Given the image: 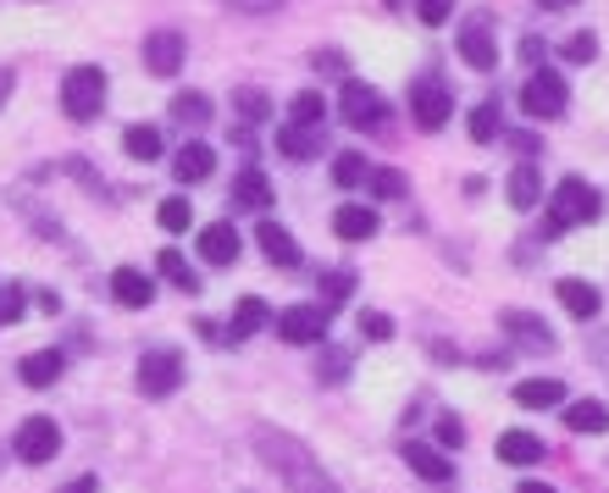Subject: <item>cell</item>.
<instances>
[{"label": "cell", "instance_id": "60d3db41", "mask_svg": "<svg viewBox=\"0 0 609 493\" xmlns=\"http://www.w3.org/2000/svg\"><path fill=\"white\" fill-rule=\"evenodd\" d=\"M23 311H29V300H23V289H18V283H7V289H0V327H12V322H23Z\"/></svg>", "mask_w": 609, "mask_h": 493}, {"label": "cell", "instance_id": "7a4b0ae2", "mask_svg": "<svg viewBox=\"0 0 609 493\" xmlns=\"http://www.w3.org/2000/svg\"><path fill=\"white\" fill-rule=\"evenodd\" d=\"M598 217H603V195L587 178H565L543 200V239H559V233H570L581 222H598Z\"/></svg>", "mask_w": 609, "mask_h": 493}, {"label": "cell", "instance_id": "9c48e42d", "mask_svg": "<svg viewBox=\"0 0 609 493\" xmlns=\"http://www.w3.org/2000/svg\"><path fill=\"white\" fill-rule=\"evenodd\" d=\"M183 56H189L183 29H150V34H145V67H150L156 78H178V73H183Z\"/></svg>", "mask_w": 609, "mask_h": 493}, {"label": "cell", "instance_id": "ffe728a7", "mask_svg": "<svg viewBox=\"0 0 609 493\" xmlns=\"http://www.w3.org/2000/svg\"><path fill=\"white\" fill-rule=\"evenodd\" d=\"M504 195H510L515 211H537V206H543V172H537V161H521V167L510 172Z\"/></svg>", "mask_w": 609, "mask_h": 493}, {"label": "cell", "instance_id": "ee69618b", "mask_svg": "<svg viewBox=\"0 0 609 493\" xmlns=\"http://www.w3.org/2000/svg\"><path fill=\"white\" fill-rule=\"evenodd\" d=\"M311 67H316L322 78H344V73H349V56H344V51H316Z\"/></svg>", "mask_w": 609, "mask_h": 493}, {"label": "cell", "instance_id": "681fc988", "mask_svg": "<svg viewBox=\"0 0 609 493\" xmlns=\"http://www.w3.org/2000/svg\"><path fill=\"white\" fill-rule=\"evenodd\" d=\"M62 493H101V482H95V471H90V476H78V482H67Z\"/></svg>", "mask_w": 609, "mask_h": 493}, {"label": "cell", "instance_id": "f6af8a7d", "mask_svg": "<svg viewBox=\"0 0 609 493\" xmlns=\"http://www.w3.org/2000/svg\"><path fill=\"white\" fill-rule=\"evenodd\" d=\"M521 62H526V67H532V73H537V67H543V62H548V45H543V40H537V34H526V40H521Z\"/></svg>", "mask_w": 609, "mask_h": 493}, {"label": "cell", "instance_id": "7402d4cb", "mask_svg": "<svg viewBox=\"0 0 609 493\" xmlns=\"http://www.w3.org/2000/svg\"><path fill=\"white\" fill-rule=\"evenodd\" d=\"M217 172V150L211 145H183L178 156H172V178L178 183H206Z\"/></svg>", "mask_w": 609, "mask_h": 493}, {"label": "cell", "instance_id": "cb8c5ba5", "mask_svg": "<svg viewBox=\"0 0 609 493\" xmlns=\"http://www.w3.org/2000/svg\"><path fill=\"white\" fill-rule=\"evenodd\" d=\"M272 322V311H266V300H255V294H244L239 305H233V322H228V344H244V338H255L261 327Z\"/></svg>", "mask_w": 609, "mask_h": 493}, {"label": "cell", "instance_id": "30bf717a", "mask_svg": "<svg viewBox=\"0 0 609 493\" xmlns=\"http://www.w3.org/2000/svg\"><path fill=\"white\" fill-rule=\"evenodd\" d=\"M277 338L300 344V349L322 344L327 338V305H288V311H277Z\"/></svg>", "mask_w": 609, "mask_h": 493}, {"label": "cell", "instance_id": "3957f363", "mask_svg": "<svg viewBox=\"0 0 609 493\" xmlns=\"http://www.w3.org/2000/svg\"><path fill=\"white\" fill-rule=\"evenodd\" d=\"M410 117H416V128H421V134H438V128L454 117V90H449L438 73L410 78Z\"/></svg>", "mask_w": 609, "mask_h": 493}, {"label": "cell", "instance_id": "9a60e30c", "mask_svg": "<svg viewBox=\"0 0 609 493\" xmlns=\"http://www.w3.org/2000/svg\"><path fill=\"white\" fill-rule=\"evenodd\" d=\"M399 454H405V465H410L421 482H449V476H454L449 454H443V449H432V443H421V438H405V443H399Z\"/></svg>", "mask_w": 609, "mask_h": 493}, {"label": "cell", "instance_id": "b9f144b4", "mask_svg": "<svg viewBox=\"0 0 609 493\" xmlns=\"http://www.w3.org/2000/svg\"><path fill=\"white\" fill-rule=\"evenodd\" d=\"M432 432H438V443H443V449H460V443H465V427H460V416H454V410H443V416L432 421Z\"/></svg>", "mask_w": 609, "mask_h": 493}, {"label": "cell", "instance_id": "1f68e13d", "mask_svg": "<svg viewBox=\"0 0 609 493\" xmlns=\"http://www.w3.org/2000/svg\"><path fill=\"white\" fill-rule=\"evenodd\" d=\"M156 266H161V277H167L178 294H200V272L183 261V250H161V261H156Z\"/></svg>", "mask_w": 609, "mask_h": 493}, {"label": "cell", "instance_id": "5b68a950", "mask_svg": "<svg viewBox=\"0 0 609 493\" xmlns=\"http://www.w3.org/2000/svg\"><path fill=\"white\" fill-rule=\"evenodd\" d=\"M183 371H189V366H183V349H167V344H161V349H145V355H139L134 388H139L145 399H167V394L183 382Z\"/></svg>", "mask_w": 609, "mask_h": 493}, {"label": "cell", "instance_id": "4dcf8cb0", "mask_svg": "<svg viewBox=\"0 0 609 493\" xmlns=\"http://www.w3.org/2000/svg\"><path fill=\"white\" fill-rule=\"evenodd\" d=\"M123 150L145 167V161H161V128H150V123H134L128 134H123Z\"/></svg>", "mask_w": 609, "mask_h": 493}, {"label": "cell", "instance_id": "7c38bea8", "mask_svg": "<svg viewBox=\"0 0 609 493\" xmlns=\"http://www.w3.org/2000/svg\"><path fill=\"white\" fill-rule=\"evenodd\" d=\"M255 244H261L266 266H283V272H294V266H300V244H294V233H288L283 222L261 217V222H255Z\"/></svg>", "mask_w": 609, "mask_h": 493}, {"label": "cell", "instance_id": "8992f818", "mask_svg": "<svg viewBox=\"0 0 609 493\" xmlns=\"http://www.w3.org/2000/svg\"><path fill=\"white\" fill-rule=\"evenodd\" d=\"M101 106H106V73H101V67H73V73L62 78V112H67L73 123H95Z\"/></svg>", "mask_w": 609, "mask_h": 493}, {"label": "cell", "instance_id": "f546056e", "mask_svg": "<svg viewBox=\"0 0 609 493\" xmlns=\"http://www.w3.org/2000/svg\"><path fill=\"white\" fill-rule=\"evenodd\" d=\"M349 377V349L344 344H316V382H327V388H338Z\"/></svg>", "mask_w": 609, "mask_h": 493}, {"label": "cell", "instance_id": "ab89813d", "mask_svg": "<svg viewBox=\"0 0 609 493\" xmlns=\"http://www.w3.org/2000/svg\"><path fill=\"white\" fill-rule=\"evenodd\" d=\"M559 56H565L570 67H587V62L598 56V40H592V34H570V40L559 45Z\"/></svg>", "mask_w": 609, "mask_h": 493}, {"label": "cell", "instance_id": "5bb4252c", "mask_svg": "<svg viewBox=\"0 0 609 493\" xmlns=\"http://www.w3.org/2000/svg\"><path fill=\"white\" fill-rule=\"evenodd\" d=\"M498 327L521 344V349H554L559 338H554V327L543 322V316H532V311H504L498 316Z\"/></svg>", "mask_w": 609, "mask_h": 493}, {"label": "cell", "instance_id": "277c9868", "mask_svg": "<svg viewBox=\"0 0 609 493\" xmlns=\"http://www.w3.org/2000/svg\"><path fill=\"white\" fill-rule=\"evenodd\" d=\"M338 123H349L355 134H382V123H388V101H382L371 84L344 78V90H338Z\"/></svg>", "mask_w": 609, "mask_h": 493}, {"label": "cell", "instance_id": "d6986e66", "mask_svg": "<svg viewBox=\"0 0 609 493\" xmlns=\"http://www.w3.org/2000/svg\"><path fill=\"white\" fill-rule=\"evenodd\" d=\"M62 371H67V355H62V349H34V355L18 360V377H23L29 388H56Z\"/></svg>", "mask_w": 609, "mask_h": 493}, {"label": "cell", "instance_id": "bcb514c9", "mask_svg": "<svg viewBox=\"0 0 609 493\" xmlns=\"http://www.w3.org/2000/svg\"><path fill=\"white\" fill-rule=\"evenodd\" d=\"M510 150H521V156H537V150H543V139H537V134H510Z\"/></svg>", "mask_w": 609, "mask_h": 493}, {"label": "cell", "instance_id": "c3c4849f", "mask_svg": "<svg viewBox=\"0 0 609 493\" xmlns=\"http://www.w3.org/2000/svg\"><path fill=\"white\" fill-rule=\"evenodd\" d=\"M228 7H239V12H277L283 0H228Z\"/></svg>", "mask_w": 609, "mask_h": 493}, {"label": "cell", "instance_id": "83f0119b", "mask_svg": "<svg viewBox=\"0 0 609 493\" xmlns=\"http://www.w3.org/2000/svg\"><path fill=\"white\" fill-rule=\"evenodd\" d=\"M498 460H504V465H537V460H543V438L515 427V432L498 438Z\"/></svg>", "mask_w": 609, "mask_h": 493}, {"label": "cell", "instance_id": "7dc6e473", "mask_svg": "<svg viewBox=\"0 0 609 493\" xmlns=\"http://www.w3.org/2000/svg\"><path fill=\"white\" fill-rule=\"evenodd\" d=\"M195 327H200V338H206V344H228V327H217V322H206V316H200Z\"/></svg>", "mask_w": 609, "mask_h": 493}, {"label": "cell", "instance_id": "f907efd6", "mask_svg": "<svg viewBox=\"0 0 609 493\" xmlns=\"http://www.w3.org/2000/svg\"><path fill=\"white\" fill-rule=\"evenodd\" d=\"M515 493H554V487H548V482H537V476H526V482H521Z\"/></svg>", "mask_w": 609, "mask_h": 493}, {"label": "cell", "instance_id": "f35d334b", "mask_svg": "<svg viewBox=\"0 0 609 493\" xmlns=\"http://www.w3.org/2000/svg\"><path fill=\"white\" fill-rule=\"evenodd\" d=\"M355 327H360V333H366V338H371V344H388V338H393V333H399V327H393V316H388V311H360V322H355Z\"/></svg>", "mask_w": 609, "mask_h": 493}, {"label": "cell", "instance_id": "816d5d0a", "mask_svg": "<svg viewBox=\"0 0 609 493\" xmlns=\"http://www.w3.org/2000/svg\"><path fill=\"white\" fill-rule=\"evenodd\" d=\"M537 7H543V12H570L576 0H537Z\"/></svg>", "mask_w": 609, "mask_h": 493}, {"label": "cell", "instance_id": "4fadbf2b", "mask_svg": "<svg viewBox=\"0 0 609 493\" xmlns=\"http://www.w3.org/2000/svg\"><path fill=\"white\" fill-rule=\"evenodd\" d=\"M112 300H117L123 311H145V305L156 300V277L139 272V266H117V272H112Z\"/></svg>", "mask_w": 609, "mask_h": 493}, {"label": "cell", "instance_id": "6da1fadb", "mask_svg": "<svg viewBox=\"0 0 609 493\" xmlns=\"http://www.w3.org/2000/svg\"><path fill=\"white\" fill-rule=\"evenodd\" d=\"M255 454L277 471V482L288 487V493H338V482H333V471L316 460V449L311 443H300L294 432H283V427H255Z\"/></svg>", "mask_w": 609, "mask_h": 493}, {"label": "cell", "instance_id": "8fae6325", "mask_svg": "<svg viewBox=\"0 0 609 493\" xmlns=\"http://www.w3.org/2000/svg\"><path fill=\"white\" fill-rule=\"evenodd\" d=\"M454 45H460V62H465V67H476V73H493V67H498V40H493L487 18H471V23L454 34Z\"/></svg>", "mask_w": 609, "mask_h": 493}, {"label": "cell", "instance_id": "ba28073f", "mask_svg": "<svg viewBox=\"0 0 609 493\" xmlns=\"http://www.w3.org/2000/svg\"><path fill=\"white\" fill-rule=\"evenodd\" d=\"M12 454H18L23 465H51V460L62 454V427H56L51 416H29V421L12 432Z\"/></svg>", "mask_w": 609, "mask_h": 493}, {"label": "cell", "instance_id": "2e32d148", "mask_svg": "<svg viewBox=\"0 0 609 493\" xmlns=\"http://www.w3.org/2000/svg\"><path fill=\"white\" fill-rule=\"evenodd\" d=\"M266 206H272V178H266L261 167H244V172L233 178V211L266 217Z\"/></svg>", "mask_w": 609, "mask_h": 493}, {"label": "cell", "instance_id": "4316f807", "mask_svg": "<svg viewBox=\"0 0 609 493\" xmlns=\"http://www.w3.org/2000/svg\"><path fill=\"white\" fill-rule=\"evenodd\" d=\"M277 150H283L288 161H311V156L322 150V128H300V123H283V128H277Z\"/></svg>", "mask_w": 609, "mask_h": 493}, {"label": "cell", "instance_id": "d4e9b609", "mask_svg": "<svg viewBox=\"0 0 609 493\" xmlns=\"http://www.w3.org/2000/svg\"><path fill=\"white\" fill-rule=\"evenodd\" d=\"M515 405L521 410H554V405H565V382L559 377H526V382H515Z\"/></svg>", "mask_w": 609, "mask_h": 493}, {"label": "cell", "instance_id": "44dd1931", "mask_svg": "<svg viewBox=\"0 0 609 493\" xmlns=\"http://www.w3.org/2000/svg\"><path fill=\"white\" fill-rule=\"evenodd\" d=\"M565 427L576 438H598V432H609V405L603 399H570L565 405Z\"/></svg>", "mask_w": 609, "mask_h": 493}, {"label": "cell", "instance_id": "74e56055", "mask_svg": "<svg viewBox=\"0 0 609 493\" xmlns=\"http://www.w3.org/2000/svg\"><path fill=\"white\" fill-rule=\"evenodd\" d=\"M355 283H360V277H355L349 266H338V272H322V277H316V289H322L333 305H344V300L355 294Z\"/></svg>", "mask_w": 609, "mask_h": 493}, {"label": "cell", "instance_id": "603a6c76", "mask_svg": "<svg viewBox=\"0 0 609 493\" xmlns=\"http://www.w3.org/2000/svg\"><path fill=\"white\" fill-rule=\"evenodd\" d=\"M333 233H338L344 244L371 239V233H377V206H338V211H333Z\"/></svg>", "mask_w": 609, "mask_h": 493}, {"label": "cell", "instance_id": "f5cc1de1", "mask_svg": "<svg viewBox=\"0 0 609 493\" xmlns=\"http://www.w3.org/2000/svg\"><path fill=\"white\" fill-rule=\"evenodd\" d=\"M12 84H18V78H12L7 67H0V106H7V95H12Z\"/></svg>", "mask_w": 609, "mask_h": 493}, {"label": "cell", "instance_id": "52a82bcc", "mask_svg": "<svg viewBox=\"0 0 609 493\" xmlns=\"http://www.w3.org/2000/svg\"><path fill=\"white\" fill-rule=\"evenodd\" d=\"M565 106H570V90H565L559 73L537 67V73L521 84V112H526L532 123H554V117H565Z\"/></svg>", "mask_w": 609, "mask_h": 493}, {"label": "cell", "instance_id": "8d00e7d4", "mask_svg": "<svg viewBox=\"0 0 609 493\" xmlns=\"http://www.w3.org/2000/svg\"><path fill=\"white\" fill-rule=\"evenodd\" d=\"M366 183H371V195H377V200H405V195H410V178H405V172H393V167H371V178H366Z\"/></svg>", "mask_w": 609, "mask_h": 493}, {"label": "cell", "instance_id": "e575fe53", "mask_svg": "<svg viewBox=\"0 0 609 493\" xmlns=\"http://www.w3.org/2000/svg\"><path fill=\"white\" fill-rule=\"evenodd\" d=\"M156 222H161L167 233H189V228H195V206H189L183 195H167L161 211H156Z\"/></svg>", "mask_w": 609, "mask_h": 493}, {"label": "cell", "instance_id": "484cf974", "mask_svg": "<svg viewBox=\"0 0 609 493\" xmlns=\"http://www.w3.org/2000/svg\"><path fill=\"white\" fill-rule=\"evenodd\" d=\"M172 117H178L183 128H206V123L217 117V106H211L206 90H178V95H172Z\"/></svg>", "mask_w": 609, "mask_h": 493}, {"label": "cell", "instance_id": "836d02e7", "mask_svg": "<svg viewBox=\"0 0 609 493\" xmlns=\"http://www.w3.org/2000/svg\"><path fill=\"white\" fill-rule=\"evenodd\" d=\"M322 117H327V101H322L316 90H300V95L288 101V123H300V128H322Z\"/></svg>", "mask_w": 609, "mask_h": 493}, {"label": "cell", "instance_id": "e0dca14e", "mask_svg": "<svg viewBox=\"0 0 609 493\" xmlns=\"http://www.w3.org/2000/svg\"><path fill=\"white\" fill-rule=\"evenodd\" d=\"M200 255H206V266H233L239 261V228L233 222L200 228Z\"/></svg>", "mask_w": 609, "mask_h": 493}, {"label": "cell", "instance_id": "d590c367", "mask_svg": "<svg viewBox=\"0 0 609 493\" xmlns=\"http://www.w3.org/2000/svg\"><path fill=\"white\" fill-rule=\"evenodd\" d=\"M498 134H504V123H498V101L471 106V139H476V145H487V139H498Z\"/></svg>", "mask_w": 609, "mask_h": 493}, {"label": "cell", "instance_id": "ac0fdd59", "mask_svg": "<svg viewBox=\"0 0 609 493\" xmlns=\"http://www.w3.org/2000/svg\"><path fill=\"white\" fill-rule=\"evenodd\" d=\"M554 294H559V305H565L576 322H592V316L603 311V300H598V289H592L587 277H559V283H554Z\"/></svg>", "mask_w": 609, "mask_h": 493}, {"label": "cell", "instance_id": "d6a6232c", "mask_svg": "<svg viewBox=\"0 0 609 493\" xmlns=\"http://www.w3.org/2000/svg\"><path fill=\"white\" fill-rule=\"evenodd\" d=\"M371 178V161L360 156V150H338L333 156V183L338 189H355V183H366Z\"/></svg>", "mask_w": 609, "mask_h": 493}, {"label": "cell", "instance_id": "f1b7e54d", "mask_svg": "<svg viewBox=\"0 0 609 493\" xmlns=\"http://www.w3.org/2000/svg\"><path fill=\"white\" fill-rule=\"evenodd\" d=\"M233 112H239V123H272V95L266 90H255V84H239L233 90Z\"/></svg>", "mask_w": 609, "mask_h": 493}, {"label": "cell", "instance_id": "7bdbcfd3", "mask_svg": "<svg viewBox=\"0 0 609 493\" xmlns=\"http://www.w3.org/2000/svg\"><path fill=\"white\" fill-rule=\"evenodd\" d=\"M449 12H454V0H416V18H421L427 29H443Z\"/></svg>", "mask_w": 609, "mask_h": 493}]
</instances>
